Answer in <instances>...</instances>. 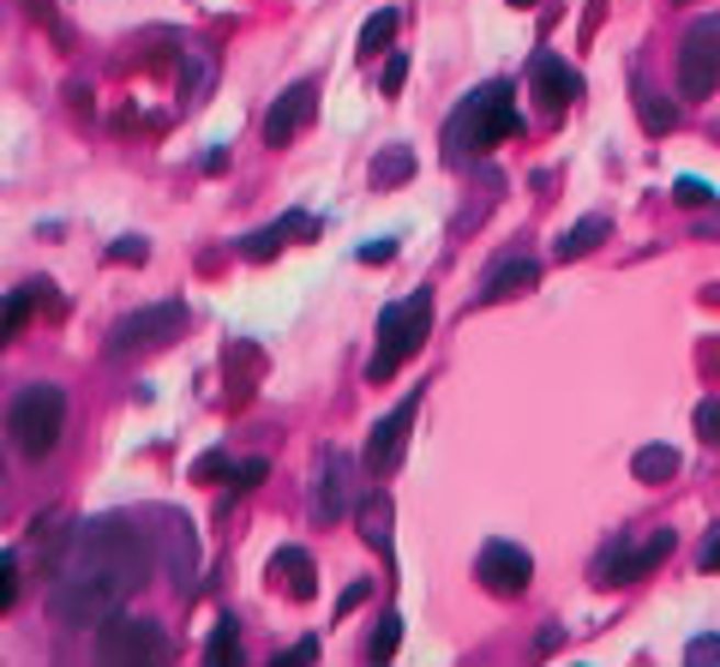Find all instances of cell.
Masks as SVG:
<instances>
[{
    "label": "cell",
    "instance_id": "28",
    "mask_svg": "<svg viewBox=\"0 0 720 667\" xmlns=\"http://www.w3.org/2000/svg\"><path fill=\"white\" fill-rule=\"evenodd\" d=\"M697 433H702V445H720V397L697 403Z\"/></svg>",
    "mask_w": 720,
    "mask_h": 667
},
{
    "label": "cell",
    "instance_id": "11",
    "mask_svg": "<svg viewBox=\"0 0 720 667\" xmlns=\"http://www.w3.org/2000/svg\"><path fill=\"white\" fill-rule=\"evenodd\" d=\"M355 511V457L325 445L318 452V476H313V518L318 523H337Z\"/></svg>",
    "mask_w": 720,
    "mask_h": 667
},
{
    "label": "cell",
    "instance_id": "39",
    "mask_svg": "<svg viewBox=\"0 0 720 667\" xmlns=\"http://www.w3.org/2000/svg\"><path fill=\"white\" fill-rule=\"evenodd\" d=\"M510 7H535V0H510Z\"/></svg>",
    "mask_w": 720,
    "mask_h": 667
},
{
    "label": "cell",
    "instance_id": "25",
    "mask_svg": "<svg viewBox=\"0 0 720 667\" xmlns=\"http://www.w3.org/2000/svg\"><path fill=\"white\" fill-rule=\"evenodd\" d=\"M36 289H43V284H24V289H12V294H7V319H0V337H19V331H24V319H31Z\"/></svg>",
    "mask_w": 720,
    "mask_h": 667
},
{
    "label": "cell",
    "instance_id": "32",
    "mask_svg": "<svg viewBox=\"0 0 720 667\" xmlns=\"http://www.w3.org/2000/svg\"><path fill=\"white\" fill-rule=\"evenodd\" d=\"M403 85H408V55H391V60H384V73H379V91L396 97Z\"/></svg>",
    "mask_w": 720,
    "mask_h": 667
},
{
    "label": "cell",
    "instance_id": "12",
    "mask_svg": "<svg viewBox=\"0 0 720 667\" xmlns=\"http://www.w3.org/2000/svg\"><path fill=\"white\" fill-rule=\"evenodd\" d=\"M474 577H481V589H493V596H522L535 577V559L529 547L517 542H486L481 559H474Z\"/></svg>",
    "mask_w": 720,
    "mask_h": 667
},
{
    "label": "cell",
    "instance_id": "22",
    "mask_svg": "<svg viewBox=\"0 0 720 667\" xmlns=\"http://www.w3.org/2000/svg\"><path fill=\"white\" fill-rule=\"evenodd\" d=\"M408 175H415V151L408 145H384L379 157H372V181L379 187H403Z\"/></svg>",
    "mask_w": 720,
    "mask_h": 667
},
{
    "label": "cell",
    "instance_id": "30",
    "mask_svg": "<svg viewBox=\"0 0 720 667\" xmlns=\"http://www.w3.org/2000/svg\"><path fill=\"white\" fill-rule=\"evenodd\" d=\"M19 601V554H0V613Z\"/></svg>",
    "mask_w": 720,
    "mask_h": 667
},
{
    "label": "cell",
    "instance_id": "18",
    "mask_svg": "<svg viewBox=\"0 0 720 667\" xmlns=\"http://www.w3.org/2000/svg\"><path fill=\"white\" fill-rule=\"evenodd\" d=\"M355 518H360V535H367V547H379V554H391V523H396L391 499H384V493H367V499L355 505Z\"/></svg>",
    "mask_w": 720,
    "mask_h": 667
},
{
    "label": "cell",
    "instance_id": "5",
    "mask_svg": "<svg viewBox=\"0 0 720 667\" xmlns=\"http://www.w3.org/2000/svg\"><path fill=\"white\" fill-rule=\"evenodd\" d=\"M180 331H187V301H150V307H138V313L114 319L102 349H109V362H133V355H145V349L175 343Z\"/></svg>",
    "mask_w": 720,
    "mask_h": 667
},
{
    "label": "cell",
    "instance_id": "15",
    "mask_svg": "<svg viewBox=\"0 0 720 667\" xmlns=\"http://www.w3.org/2000/svg\"><path fill=\"white\" fill-rule=\"evenodd\" d=\"M535 284H540V265L517 253V259H498L493 271L481 277V289H474V301H469V307L481 313V307H498V301H510V294H529Z\"/></svg>",
    "mask_w": 720,
    "mask_h": 667
},
{
    "label": "cell",
    "instance_id": "36",
    "mask_svg": "<svg viewBox=\"0 0 720 667\" xmlns=\"http://www.w3.org/2000/svg\"><path fill=\"white\" fill-rule=\"evenodd\" d=\"M685 662H720V637H690Z\"/></svg>",
    "mask_w": 720,
    "mask_h": 667
},
{
    "label": "cell",
    "instance_id": "2",
    "mask_svg": "<svg viewBox=\"0 0 720 667\" xmlns=\"http://www.w3.org/2000/svg\"><path fill=\"white\" fill-rule=\"evenodd\" d=\"M517 126H522V114H517V102H510V85L505 79L481 85V91H469L457 102V114L445 121V163L450 169H469V163H481L493 145H505Z\"/></svg>",
    "mask_w": 720,
    "mask_h": 667
},
{
    "label": "cell",
    "instance_id": "3",
    "mask_svg": "<svg viewBox=\"0 0 720 667\" xmlns=\"http://www.w3.org/2000/svg\"><path fill=\"white\" fill-rule=\"evenodd\" d=\"M7 433L19 445V457H48L60 445V433H67V391L48 379L19 385L7 403Z\"/></svg>",
    "mask_w": 720,
    "mask_h": 667
},
{
    "label": "cell",
    "instance_id": "17",
    "mask_svg": "<svg viewBox=\"0 0 720 667\" xmlns=\"http://www.w3.org/2000/svg\"><path fill=\"white\" fill-rule=\"evenodd\" d=\"M306 235H318V223L294 211V216H277L270 229H252V235L240 241V253H247V259H277L282 241H306Z\"/></svg>",
    "mask_w": 720,
    "mask_h": 667
},
{
    "label": "cell",
    "instance_id": "34",
    "mask_svg": "<svg viewBox=\"0 0 720 667\" xmlns=\"http://www.w3.org/2000/svg\"><path fill=\"white\" fill-rule=\"evenodd\" d=\"M355 259H360V265H391V259H396V241H391V235H384V241H367Z\"/></svg>",
    "mask_w": 720,
    "mask_h": 667
},
{
    "label": "cell",
    "instance_id": "35",
    "mask_svg": "<svg viewBox=\"0 0 720 667\" xmlns=\"http://www.w3.org/2000/svg\"><path fill=\"white\" fill-rule=\"evenodd\" d=\"M697 566H702V571H720V523L709 530V542L697 547Z\"/></svg>",
    "mask_w": 720,
    "mask_h": 667
},
{
    "label": "cell",
    "instance_id": "31",
    "mask_svg": "<svg viewBox=\"0 0 720 667\" xmlns=\"http://www.w3.org/2000/svg\"><path fill=\"white\" fill-rule=\"evenodd\" d=\"M673 199H678V204H709V199H715V187H709V181H697V175H678V181H673Z\"/></svg>",
    "mask_w": 720,
    "mask_h": 667
},
{
    "label": "cell",
    "instance_id": "19",
    "mask_svg": "<svg viewBox=\"0 0 720 667\" xmlns=\"http://www.w3.org/2000/svg\"><path fill=\"white\" fill-rule=\"evenodd\" d=\"M607 235H612V223H607V216H583V223H571V229H564V235H559V247H552V253H559V259H583V253H595Z\"/></svg>",
    "mask_w": 720,
    "mask_h": 667
},
{
    "label": "cell",
    "instance_id": "9",
    "mask_svg": "<svg viewBox=\"0 0 720 667\" xmlns=\"http://www.w3.org/2000/svg\"><path fill=\"white\" fill-rule=\"evenodd\" d=\"M715 79H720V19H697L678 43V91L709 97Z\"/></svg>",
    "mask_w": 720,
    "mask_h": 667
},
{
    "label": "cell",
    "instance_id": "29",
    "mask_svg": "<svg viewBox=\"0 0 720 667\" xmlns=\"http://www.w3.org/2000/svg\"><path fill=\"white\" fill-rule=\"evenodd\" d=\"M109 259H114V265H145V259H150V241H138V235H121V241L109 247Z\"/></svg>",
    "mask_w": 720,
    "mask_h": 667
},
{
    "label": "cell",
    "instance_id": "16",
    "mask_svg": "<svg viewBox=\"0 0 720 667\" xmlns=\"http://www.w3.org/2000/svg\"><path fill=\"white\" fill-rule=\"evenodd\" d=\"M270 583L289 589L294 601H313V589H318L313 554H306V547H277V554H270Z\"/></svg>",
    "mask_w": 720,
    "mask_h": 667
},
{
    "label": "cell",
    "instance_id": "26",
    "mask_svg": "<svg viewBox=\"0 0 720 667\" xmlns=\"http://www.w3.org/2000/svg\"><path fill=\"white\" fill-rule=\"evenodd\" d=\"M396 644H403V613H384L379 632H372V644H367V656L384 662V656H396Z\"/></svg>",
    "mask_w": 720,
    "mask_h": 667
},
{
    "label": "cell",
    "instance_id": "20",
    "mask_svg": "<svg viewBox=\"0 0 720 667\" xmlns=\"http://www.w3.org/2000/svg\"><path fill=\"white\" fill-rule=\"evenodd\" d=\"M630 476L649 481V487H666V481L678 476V452H673V445H642V452L630 457Z\"/></svg>",
    "mask_w": 720,
    "mask_h": 667
},
{
    "label": "cell",
    "instance_id": "21",
    "mask_svg": "<svg viewBox=\"0 0 720 667\" xmlns=\"http://www.w3.org/2000/svg\"><path fill=\"white\" fill-rule=\"evenodd\" d=\"M204 662H211V667H235V662H240V620H235V613H223V620H216L211 644H204Z\"/></svg>",
    "mask_w": 720,
    "mask_h": 667
},
{
    "label": "cell",
    "instance_id": "7",
    "mask_svg": "<svg viewBox=\"0 0 720 667\" xmlns=\"http://www.w3.org/2000/svg\"><path fill=\"white\" fill-rule=\"evenodd\" d=\"M162 656H175V644L157 620L109 613V620L97 625V662H162Z\"/></svg>",
    "mask_w": 720,
    "mask_h": 667
},
{
    "label": "cell",
    "instance_id": "8",
    "mask_svg": "<svg viewBox=\"0 0 720 667\" xmlns=\"http://www.w3.org/2000/svg\"><path fill=\"white\" fill-rule=\"evenodd\" d=\"M150 530H157V554H162V571L175 577V589L180 596H199L204 554H199V535H192V518L175 511V505H162V511H150Z\"/></svg>",
    "mask_w": 720,
    "mask_h": 667
},
{
    "label": "cell",
    "instance_id": "38",
    "mask_svg": "<svg viewBox=\"0 0 720 667\" xmlns=\"http://www.w3.org/2000/svg\"><path fill=\"white\" fill-rule=\"evenodd\" d=\"M313 656H318V637H301V644H294L282 662H313Z\"/></svg>",
    "mask_w": 720,
    "mask_h": 667
},
{
    "label": "cell",
    "instance_id": "4",
    "mask_svg": "<svg viewBox=\"0 0 720 667\" xmlns=\"http://www.w3.org/2000/svg\"><path fill=\"white\" fill-rule=\"evenodd\" d=\"M427 331H432V289H415L408 301H391L379 313V349H372V362H367V379L384 385L408 355H420Z\"/></svg>",
    "mask_w": 720,
    "mask_h": 667
},
{
    "label": "cell",
    "instance_id": "6",
    "mask_svg": "<svg viewBox=\"0 0 720 667\" xmlns=\"http://www.w3.org/2000/svg\"><path fill=\"white\" fill-rule=\"evenodd\" d=\"M678 547V530H649V535H619V542L600 547L595 559V583H637L661 566L666 554Z\"/></svg>",
    "mask_w": 720,
    "mask_h": 667
},
{
    "label": "cell",
    "instance_id": "13",
    "mask_svg": "<svg viewBox=\"0 0 720 667\" xmlns=\"http://www.w3.org/2000/svg\"><path fill=\"white\" fill-rule=\"evenodd\" d=\"M313 109H318V85H313V79L289 85V91L270 102V114H265V145H277V151H282L306 121H313Z\"/></svg>",
    "mask_w": 720,
    "mask_h": 667
},
{
    "label": "cell",
    "instance_id": "10",
    "mask_svg": "<svg viewBox=\"0 0 720 667\" xmlns=\"http://www.w3.org/2000/svg\"><path fill=\"white\" fill-rule=\"evenodd\" d=\"M415 415H420V391H408L403 403L391 409V415H379L372 421V433H367V476H391L396 464H403V445H408V427H415Z\"/></svg>",
    "mask_w": 720,
    "mask_h": 667
},
{
    "label": "cell",
    "instance_id": "14",
    "mask_svg": "<svg viewBox=\"0 0 720 667\" xmlns=\"http://www.w3.org/2000/svg\"><path fill=\"white\" fill-rule=\"evenodd\" d=\"M529 85H535V97L547 102V109H571V102L583 97V73H576L571 60H559L552 48H540V55L529 60Z\"/></svg>",
    "mask_w": 720,
    "mask_h": 667
},
{
    "label": "cell",
    "instance_id": "24",
    "mask_svg": "<svg viewBox=\"0 0 720 667\" xmlns=\"http://www.w3.org/2000/svg\"><path fill=\"white\" fill-rule=\"evenodd\" d=\"M396 36V7H379L367 24H360V55H379V48H391Z\"/></svg>",
    "mask_w": 720,
    "mask_h": 667
},
{
    "label": "cell",
    "instance_id": "27",
    "mask_svg": "<svg viewBox=\"0 0 720 667\" xmlns=\"http://www.w3.org/2000/svg\"><path fill=\"white\" fill-rule=\"evenodd\" d=\"M265 476H270V464H265V457H240V464L228 469V487H240V493H252V487H259Z\"/></svg>",
    "mask_w": 720,
    "mask_h": 667
},
{
    "label": "cell",
    "instance_id": "37",
    "mask_svg": "<svg viewBox=\"0 0 720 667\" xmlns=\"http://www.w3.org/2000/svg\"><path fill=\"white\" fill-rule=\"evenodd\" d=\"M367 589H372V583H349V589H342V596H337V620H342V613H355L360 601H367Z\"/></svg>",
    "mask_w": 720,
    "mask_h": 667
},
{
    "label": "cell",
    "instance_id": "33",
    "mask_svg": "<svg viewBox=\"0 0 720 667\" xmlns=\"http://www.w3.org/2000/svg\"><path fill=\"white\" fill-rule=\"evenodd\" d=\"M228 469H235L228 464V452H204L199 464H192V481H216V476H228Z\"/></svg>",
    "mask_w": 720,
    "mask_h": 667
},
{
    "label": "cell",
    "instance_id": "1",
    "mask_svg": "<svg viewBox=\"0 0 720 667\" xmlns=\"http://www.w3.org/2000/svg\"><path fill=\"white\" fill-rule=\"evenodd\" d=\"M150 518H126V511H102L85 518L67 535L60 571L48 583V613L67 632H90L109 613H121V601L145 583V571L157 566V530H145Z\"/></svg>",
    "mask_w": 720,
    "mask_h": 667
},
{
    "label": "cell",
    "instance_id": "23",
    "mask_svg": "<svg viewBox=\"0 0 720 667\" xmlns=\"http://www.w3.org/2000/svg\"><path fill=\"white\" fill-rule=\"evenodd\" d=\"M637 114H642V126H649L654 138L673 133V121H678V109H673L661 91H649V85H637Z\"/></svg>",
    "mask_w": 720,
    "mask_h": 667
}]
</instances>
